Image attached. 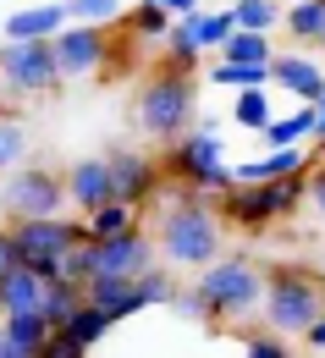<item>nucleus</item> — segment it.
<instances>
[{
  "mask_svg": "<svg viewBox=\"0 0 325 358\" xmlns=\"http://www.w3.org/2000/svg\"><path fill=\"white\" fill-rule=\"evenodd\" d=\"M149 237H154V259L171 270H198L215 254H226V221L215 215V199L198 187H177V182Z\"/></svg>",
  "mask_w": 325,
  "mask_h": 358,
  "instance_id": "f257e3e1",
  "label": "nucleus"
},
{
  "mask_svg": "<svg viewBox=\"0 0 325 358\" xmlns=\"http://www.w3.org/2000/svg\"><path fill=\"white\" fill-rule=\"evenodd\" d=\"M193 292L204 298V325H243L248 314H259L265 298V265H254L248 254H215L210 265L193 270Z\"/></svg>",
  "mask_w": 325,
  "mask_h": 358,
  "instance_id": "f03ea898",
  "label": "nucleus"
},
{
  "mask_svg": "<svg viewBox=\"0 0 325 358\" xmlns=\"http://www.w3.org/2000/svg\"><path fill=\"white\" fill-rule=\"evenodd\" d=\"M133 122L143 138L166 143L182 127L198 122V72H177V66H154L133 94Z\"/></svg>",
  "mask_w": 325,
  "mask_h": 358,
  "instance_id": "7ed1b4c3",
  "label": "nucleus"
},
{
  "mask_svg": "<svg viewBox=\"0 0 325 358\" xmlns=\"http://www.w3.org/2000/svg\"><path fill=\"white\" fill-rule=\"evenodd\" d=\"M303 210V177H265V182H232L215 193V215L226 231H270Z\"/></svg>",
  "mask_w": 325,
  "mask_h": 358,
  "instance_id": "20e7f679",
  "label": "nucleus"
},
{
  "mask_svg": "<svg viewBox=\"0 0 325 358\" xmlns=\"http://www.w3.org/2000/svg\"><path fill=\"white\" fill-rule=\"evenodd\" d=\"M154 160H160L166 182H177V187H198L210 199L221 187H232V166H226V149H221L215 122H198V127H182L177 138H166Z\"/></svg>",
  "mask_w": 325,
  "mask_h": 358,
  "instance_id": "39448f33",
  "label": "nucleus"
},
{
  "mask_svg": "<svg viewBox=\"0 0 325 358\" xmlns=\"http://www.w3.org/2000/svg\"><path fill=\"white\" fill-rule=\"evenodd\" d=\"M265 325L281 336H303L325 314V275L309 265H270L265 270V298H259Z\"/></svg>",
  "mask_w": 325,
  "mask_h": 358,
  "instance_id": "423d86ee",
  "label": "nucleus"
},
{
  "mask_svg": "<svg viewBox=\"0 0 325 358\" xmlns=\"http://www.w3.org/2000/svg\"><path fill=\"white\" fill-rule=\"evenodd\" d=\"M11 237H17L22 265H34L39 275H55L61 254H66L72 243H83L89 226H83L78 210H61V215H11Z\"/></svg>",
  "mask_w": 325,
  "mask_h": 358,
  "instance_id": "0eeeda50",
  "label": "nucleus"
},
{
  "mask_svg": "<svg viewBox=\"0 0 325 358\" xmlns=\"http://www.w3.org/2000/svg\"><path fill=\"white\" fill-rule=\"evenodd\" d=\"M0 89L6 99H50L61 89V66L50 39H6L0 45Z\"/></svg>",
  "mask_w": 325,
  "mask_h": 358,
  "instance_id": "6e6552de",
  "label": "nucleus"
},
{
  "mask_svg": "<svg viewBox=\"0 0 325 358\" xmlns=\"http://www.w3.org/2000/svg\"><path fill=\"white\" fill-rule=\"evenodd\" d=\"M66 210V182L55 166L17 160L0 182V215H61Z\"/></svg>",
  "mask_w": 325,
  "mask_h": 358,
  "instance_id": "1a4fd4ad",
  "label": "nucleus"
},
{
  "mask_svg": "<svg viewBox=\"0 0 325 358\" xmlns=\"http://www.w3.org/2000/svg\"><path fill=\"white\" fill-rule=\"evenodd\" d=\"M55 50V66H61V83H78V78H105L110 72V28H94V22H61L50 34Z\"/></svg>",
  "mask_w": 325,
  "mask_h": 358,
  "instance_id": "9d476101",
  "label": "nucleus"
},
{
  "mask_svg": "<svg viewBox=\"0 0 325 358\" xmlns=\"http://www.w3.org/2000/svg\"><path fill=\"white\" fill-rule=\"evenodd\" d=\"M110 199H122V204H154L160 199V187H166V171H160V160L154 155H143V149H116L110 160Z\"/></svg>",
  "mask_w": 325,
  "mask_h": 358,
  "instance_id": "9b49d317",
  "label": "nucleus"
},
{
  "mask_svg": "<svg viewBox=\"0 0 325 358\" xmlns=\"http://www.w3.org/2000/svg\"><path fill=\"white\" fill-rule=\"evenodd\" d=\"M89 254H94V275H138V270L154 265V237L143 226H127L116 237H89Z\"/></svg>",
  "mask_w": 325,
  "mask_h": 358,
  "instance_id": "f8f14e48",
  "label": "nucleus"
},
{
  "mask_svg": "<svg viewBox=\"0 0 325 358\" xmlns=\"http://www.w3.org/2000/svg\"><path fill=\"white\" fill-rule=\"evenodd\" d=\"M270 89H287L292 99H320L325 89V66H320V50H276L270 55Z\"/></svg>",
  "mask_w": 325,
  "mask_h": 358,
  "instance_id": "ddd939ff",
  "label": "nucleus"
},
{
  "mask_svg": "<svg viewBox=\"0 0 325 358\" xmlns=\"http://www.w3.org/2000/svg\"><path fill=\"white\" fill-rule=\"evenodd\" d=\"M61 182H66V210H78V215H89L94 204L110 199V166L105 160H78L61 171Z\"/></svg>",
  "mask_w": 325,
  "mask_h": 358,
  "instance_id": "4468645a",
  "label": "nucleus"
},
{
  "mask_svg": "<svg viewBox=\"0 0 325 358\" xmlns=\"http://www.w3.org/2000/svg\"><path fill=\"white\" fill-rule=\"evenodd\" d=\"M50 336V320L39 309L28 314H0V358H39Z\"/></svg>",
  "mask_w": 325,
  "mask_h": 358,
  "instance_id": "2eb2a0df",
  "label": "nucleus"
},
{
  "mask_svg": "<svg viewBox=\"0 0 325 358\" xmlns=\"http://www.w3.org/2000/svg\"><path fill=\"white\" fill-rule=\"evenodd\" d=\"M45 292L50 275H39L34 265H17L11 275H0V314H28V309L45 314Z\"/></svg>",
  "mask_w": 325,
  "mask_h": 358,
  "instance_id": "dca6fc26",
  "label": "nucleus"
},
{
  "mask_svg": "<svg viewBox=\"0 0 325 358\" xmlns=\"http://www.w3.org/2000/svg\"><path fill=\"white\" fill-rule=\"evenodd\" d=\"M83 298H89V303H99V309L110 314L116 325H122V320H133V314L143 309L138 287H133L127 275H89V281H83Z\"/></svg>",
  "mask_w": 325,
  "mask_h": 358,
  "instance_id": "f3484780",
  "label": "nucleus"
},
{
  "mask_svg": "<svg viewBox=\"0 0 325 358\" xmlns=\"http://www.w3.org/2000/svg\"><path fill=\"white\" fill-rule=\"evenodd\" d=\"M61 22H66V0H39L6 17V39H50Z\"/></svg>",
  "mask_w": 325,
  "mask_h": 358,
  "instance_id": "a211bd4d",
  "label": "nucleus"
},
{
  "mask_svg": "<svg viewBox=\"0 0 325 358\" xmlns=\"http://www.w3.org/2000/svg\"><path fill=\"white\" fill-rule=\"evenodd\" d=\"M281 28L303 50H325V0H287L281 6Z\"/></svg>",
  "mask_w": 325,
  "mask_h": 358,
  "instance_id": "6ab92c4d",
  "label": "nucleus"
},
{
  "mask_svg": "<svg viewBox=\"0 0 325 358\" xmlns=\"http://www.w3.org/2000/svg\"><path fill=\"white\" fill-rule=\"evenodd\" d=\"M160 66H177V72H198L204 66V50L193 39V22L187 17H171V28L160 34Z\"/></svg>",
  "mask_w": 325,
  "mask_h": 358,
  "instance_id": "aec40b11",
  "label": "nucleus"
},
{
  "mask_svg": "<svg viewBox=\"0 0 325 358\" xmlns=\"http://www.w3.org/2000/svg\"><path fill=\"white\" fill-rule=\"evenodd\" d=\"M110 325H116V320L99 309V303H89V298H83V303L72 309V320H66V325H55V331H66V336H72V342H78L83 353H94V348H99V342L110 336Z\"/></svg>",
  "mask_w": 325,
  "mask_h": 358,
  "instance_id": "412c9836",
  "label": "nucleus"
},
{
  "mask_svg": "<svg viewBox=\"0 0 325 358\" xmlns=\"http://www.w3.org/2000/svg\"><path fill=\"white\" fill-rule=\"evenodd\" d=\"M254 83H270V61H226V55H210V89H254Z\"/></svg>",
  "mask_w": 325,
  "mask_h": 358,
  "instance_id": "4be33fe9",
  "label": "nucleus"
},
{
  "mask_svg": "<svg viewBox=\"0 0 325 358\" xmlns=\"http://www.w3.org/2000/svg\"><path fill=\"white\" fill-rule=\"evenodd\" d=\"M259 138L276 149V143H309L315 138V105L309 99H298V110L292 116H270L265 127H259Z\"/></svg>",
  "mask_w": 325,
  "mask_h": 358,
  "instance_id": "5701e85b",
  "label": "nucleus"
},
{
  "mask_svg": "<svg viewBox=\"0 0 325 358\" xmlns=\"http://www.w3.org/2000/svg\"><path fill=\"white\" fill-rule=\"evenodd\" d=\"M187 22H193V39H198V50H204V55H215V50L226 45V34L237 28L232 6H226V11H204V6H198V11L187 17Z\"/></svg>",
  "mask_w": 325,
  "mask_h": 358,
  "instance_id": "b1692460",
  "label": "nucleus"
},
{
  "mask_svg": "<svg viewBox=\"0 0 325 358\" xmlns=\"http://www.w3.org/2000/svg\"><path fill=\"white\" fill-rule=\"evenodd\" d=\"M83 226H89V237H116V231L138 226V210L122 204V199H105V204H94L89 215H83Z\"/></svg>",
  "mask_w": 325,
  "mask_h": 358,
  "instance_id": "393cba45",
  "label": "nucleus"
},
{
  "mask_svg": "<svg viewBox=\"0 0 325 358\" xmlns=\"http://www.w3.org/2000/svg\"><path fill=\"white\" fill-rule=\"evenodd\" d=\"M276 110H270V83H254V89H237V105H232V122L237 127H248V133H259L265 122H270Z\"/></svg>",
  "mask_w": 325,
  "mask_h": 358,
  "instance_id": "a878e982",
  "label": "nucleus"
},
{
  "mask_svg": "<svg viewBox=\"0 0 325 358\" xmlns=\"http://www.w3.org/2000/svg\"><path fill=\"white\" fill-rule=\"evenodd\" d=\"M232 17L248 34H270L281 28V0H232Z\"/></svg>",
  "mask_w": 325,
  "mask_h": 358,
  "instance_id": "bb28decb",
  "label": "nucleus"
},
{
  "mask_svg": "<svg viewBox=\"0 0 325 358\" xmlns=\"http://www.w3.org/2000/svg\"><path fill=\"white\" fill-rule=\"evenodd\" d=\"M78 303H83V287H78V281L50 275V292H45V320H50V331H55V325H66Z\"/></svg>",
  "mask_w": 325,
  "mask_h": 358,
  "instance_id": "cd10ccee",
  "label": "nucleus"
},
{
  "mask_svg": "<svg viewBox=\"0 0 325 358\" xmlns=\"http://www.w3.org/2000/svg\"><path fill=\"white\" fill-rule=\"evenodd\" d=\"M215 55H226V61H270L276 50H270V34H248V28H232V34H226V45L215 50Z\"/></svg>",
  "mask_w": 325,
  "mask_h": 358,
  "instance_id": "c85d7f7f",
  "label": "nucleus"
},
{
  "mask_svg": "<svg viewBox=\"0 0 325 358\" xmlns=\"http://www.w3.org/2000/svg\"><path fill=\"white\" fill-rule=\"evenodd\" d=\"M122 28H127V34H138V39H149V45H160V34L171 28V11H160V6L138 0V6L122 17Z\"/></svg>",
  "mask_w": 325,
  "mask_h": 358,
  "instance_id": "c756f323",
  "label": "nucleus"
},
{
  "mask_svg": "<svg viewBox=\"0 0 325 358\" xmlns=\"http://www.w3.org/2000/svg\"><path fill=\"white\" fill-rule=\"evenodd\" d=\"M133 287H138L143 309H154V303H166V298L177 292V281H171V265H160V259H154L149 270H138V275H133Z\"/></svg>",
  "mask_w": 325,
  "mask_h": 358,
  "instance_id": "7c9ffc66",
  "label": "nucleus"
},
{
  "mask_svg": "<svg viewBox=\"0 0 325 358\" xmlns=\"http://www.w3.org/2000/svg\"><path fill=\"white\" fill-rule=\"evenodd\" d=\"M17 160H28V127H22L17 116H0V177H6Z\"/></svg>",
  "mask_w": 325,
  "mask_h": 358,
  "instance_id": "2f4dec72",
  "label": "nucleus"
},
{
  "mask_svg": "<svg viewBox=\"0 0 325 358\" xmlns=\"http://www.w3.org/2000/svg\"><path fill=\"white\" fill-rule=\"evenodd\" d=\"M122 17V0H66V22H94V28H110Z\"/></svg>",
  "mask_w": 325,
  "mask_h": 358,
  "instance_id": "473e14b6",
  "label": "nucleus"
},
{
  "mask_svg": "<svg viewBox=\"0 0 325 358\" xmlns=\"http://www.w3.org/2000/svg\"><path fill=\"white\" fill-rule=\"evenodd\" d=\"M243 353L248 358H292V342L265 325V331H243Z\"/></svg>",
  "mask_w": 325,
  "mask_h": 358,
  "instance_id": "72a5a7b5",
  "label": "nucleus"
},
{
  "mask_svg": "<svg viewBox=\"0 0 325 358\" xmlns=\"http://www.w3.org/2000/svg\"><path fill=\"white\" fill-rule=\"evenodd\" d=\"M303 204L325 221V155H315V166L303 171Z\"/></svg>",
  "mask_w": 325,
  "mask_h": 358,
  "instance_id": "f704fd0d",
  "label": "nucleus"
},
{
  "mask_svg": "<svg viewBox=\"0 0 325 358\" xmlns=\"http://www.w3.org/2000/svg\"><path fill=\"white\" fill-rule=\"evenodd\" d=\"M166 303H171V309L182 314V320H198V325H204V298H198L193 287H177V292H171Z\"/></svg>",
  "mask_w": 325,
  "mask_h": 358,
  "instance_id": "c9c22d12",
  "label": "nucleus"
},
{
  "mask_svg": "<svg viewBox=\"0 0 325 358\" xmlns=\"http://www.w3.org/2000/svg\"><path fill=\"white\" fill-rule=\"evenodd\" d=\"M22 265V254H17V237H11V221L0 226V275H11V270Z\"/></svg>",
  "mask_w": 325,
  "mask_h": 358,
  "instance_id": "e433bc0d",
  "label": "nucleus"
},
{
  "mask_svg": "<svg viewBox=\"0 0 325 358\" xmlns=\"http://www.w3.org/2000/svg\"><path fill=\"white\" fill-rule=\"evenodd\" d=\"M298 342H303L309 353H325V314L315 320V325H309V331H303V336H298Z\"/></svg>",
  "mask_w": 325,
  "mask_h": 358,
  "instance_id": "4c0bfd02",
  "label": "nucleus"
},
{
  "mask_svg": "<svg viewBox=\"0 0 325 358\" xmlns=\"http://www.w3.org/2000/svg\"><path fill=\"white\" fill-rule=\"evenodd\" d=\"M149 6H160V11H171V17H193V11H198V0H149Z\"/></svg>",
  "mask_w": 325,
  "mask_h": 358,
  "instance_id": "58836bf2",
  "label": "nucleus"
}]
</instances>
